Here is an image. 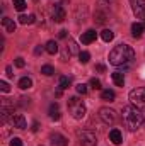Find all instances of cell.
Instances as JSON below:
<instances>
[{"mask_svg":"<svg viewBox=\"0 0 145 146\" xmlns=\"http://www.w3.org/2000/svg\"><path fill=\"white\" fill-rule=\"evenodd\" d=\"M19 22L21 24H24V26H28V24H34L36 22V15L34 14H29V15H19Z\"/></svg>","mask_w":145,"mask_h":146,"instance_id":"ac0fdd59","label":"cell"},{"mask_svg":"<svg viewBox=\"0 0 145 146\" xmlns=\"http://www.w3.org/2000/svg\"><path fill=\"white\" fill-rule=\"evenodd\" d=\"M12 3H14V9L19 10V12H22V10L28 7V3H26L24 0H12Z\"/></svg>","mask_w":145,"mask_h":146,"instance_id":"cb8c5ba5","label":"cell"},{"mask_svg":"<svg viewBox=\"0 0 145 146\" xmlns=\"http://www.w3.org/2000/svg\"><path fill=\"white\" fill-rule=\"evenodd\" d=\"M135 58V51L132 46L128 44H118L111 49L109 53V63L114 65V66H121V65H126L130 63L132 60Z\"/></svg>","mask_w":145,"mask_h":146,"instance_id":"6da1fadb","label":"cell"},{"mask_svg":"<svg viewBox=\"0 0 145 146\" xmlns=\"http://www.w3.org/2000/svg\"><path fill=\"white\" fill-rule=\"evenodd\" d=\"M31 87H33V80H31L29 76H24V78L19 80V88L28 90V88H31Z\"/></svg>","mask_w":145,"mask_h":146,"instance_id":"ffe728a7","label":"cell"},{"mask_svg":"<svg viewBox=\"0 0 145 146\" xmlns=\"http://www.w3.org/2000/svg\"><path fill=\"white\" fill-rule=\"evenodd\" d=\"M77 138H79V141H80L82 146H96L97 145V136L92 131H89V129H79L77 131Z\"/></svg>","mask_w":145,"mask_h":146,"instance_id":"5b68a950","label":"cell"},{"mask_svg":"<svg viewBox=\"0 0 145 146\" xmlns=\"http://www.w3.org/2000/svg\"><path fill=\"white\" fill-rule=\"evenodd\" d=\"M0 90L7 94V92H10V85H9L7 82H3V80H2V82H0Z\"/></svg>","mask_w":145,"mask_h":146,"instance_id":"f1b7e54d","label":"cell"},{"mask_svg":"<svg viewBox=\"0 0 145 146\" xmlns=\"http://www.w3.org/2000/svg\"><path fill=\"white\" fill-rule=\"evenodd\" d=\"M41 51H43V48H41V46H38V48H34V54H39Z\"/></svg>","mask_w":145,"mask_h":146,"instance_id":"836d02e7","label":"cell"},{"mask_svg":"<svg viewBox=\"0 0 145 146\" xmlns=\"http://www.w3.org/2000/svg\"><path fill=\"white\" fill-rule=\"evenodd\" d=\"M79 58H80V63H87L89 60H91V53H87V51H80L79 53Z\"/></svg>","mask_w":145,"mask_h":146,"instance_id":"484cf974","label":"cell"},{"mask_svg":"<svg viewBox=\"0 0 145 146\" xmlns=\"http://www.w3.org/2000/svg\"><path fill=\"white\" fill-rule=\"evenodd\" d=\"M65 17H67L65 9H63L60 3H56V5L53 7V21H55V22H63Z\"/></svg>","mask_w":145,"mask_h":146,"instance_id":"9c48e42d","label":"cell"},{"mask_svg":"<svg viewBox=\"0 0 145 146\" xmlns=\"http://www.w3.org/2000/svg\"><path fill=\"white\" fill-rule=\"evenodd\" d=\"M96 72L104 73V72H106V66H104V65H101V63H97V65H96Z\"/></svg>","mask_w":145,"mask_h":146,"instance_id":"1f68e13d","label":"cell"},{"mask_svg":"<svg viewBox=\"0 0 145 146\" xmlns=\"http://www.w3.org/2000/svg\"><path fill=\"white\" fill-rule=\"evenodd\" d=\"M24 65H26L24 58H15V66L17 68H24Z\"/></svg>","mask_w":145,"mask_h":146,"instance_id":"4dcf8cb0","label":"cell"},{"mask_svg":"<svg viewBox=\"0 0 145 146\" xmlns=\"http://www.w3.org/2000/svg\"><path fill=\"white\" fill-rule=\"evenodd\" d=\"M41 73H43L44 76H51V75L55 73V68H53L51 65H44V66H41Z\"/></svg>","mask_w":145,"mask_h":146,"instance_id":"d4e9b609","label":"cell"},{"mask_svg":"<svg viewBox=\"0 0 145 146\" xmlns=\"http://www.w3.org/2000/svg\"><path fill=\"white\" fill-rule=\"evenodd\" d=\"M80 41H82V44H91V42H94V41H96V31H94V29H87V31L82 34Z\"/></svg>","mask_w":145,"mask_h":146,"instance_id":"7c38bea8","label":"cell"},{"mask_svg":"<svg viewBox=\"0 0 145 146\" xmlns=\"http://www.w3.org/2000/svg\"><path fill=\"white\" fill-rule=\"evenodd\" d=\"M2 27H3L7 33H14V31H15V22H14L12 19H9V17H3V19H2Z\"/></svg>","mask_w":145,"mask_h":146,"instance_id":"5bb4252c","label":"cell"},{"mask_svg":"<svg viewBox=\"0 0 145 146\" xmlns=\"http://www.w3.org/2000/svg\"><path fill=\"white\" fill-rule=\"evenodd\" d=\"M68 53V56L70 54H77L79 53V48H77V42L73 41V39H68V46H67V51H65V54Z\"/></svg>","mask_w":145,"mask_h":146,"instance_id":"7402d4cb","label":"cell"},{"mask_svg":"<svg viewBox=\"0 0 145 146\" xmlns=\"http://www.w3.org/2000/svg\"><path fill=\"white\" fill-rule=\"evenodd\" d=\"M101 37H103L104 42H111V41L114 39V33H113L111 29H104V31L101 33Z\"/></svg>","mask_w":145,"mask_h":146,"instance_id":"603a6c76","label":"cell"},{"mask_svg":"<svg viewBox=\"0 0 145 146\" xmlns=\"http://www.w3.org/2000/svg\"><path fill=\"white\" fill-rule=\"evenodd\" d=\"M10 146H22V139L21 138H12L10 139Z\"/></svg>","mask_w":145,"mask_h":146,"instance_id":"f546056e","label":"cell"},{"mask_svg":"<svg viewBox=\"0 0 145 146\" xmlns=\"http://www.w3.org/2000/svg\"><path fill=\"white\" fill-rule=\"evenodd\" d=\"M44 49H46L50 54H56V53H58V44H56V41H48L46 46H44Z\"/></svg>","mask_w":145,"mask_h":146,"instance_id":"d6986e66","label":"cell"},{"mask_svg":"<svg viewBox=\"0 0 145 146\" xmlns=\"http://www.w3.org/2000/svg\"><path fill=\"white\" fill-rule=\"evenodd\" d=\"M75 90H77L79 94H82V95H84V94H87V85H84V83H79V85L75 87Z\"/></svg>","mask_w":145,"mask_h":146,"instance_id":"83f0119b","label":"cell"},{"mask_svg":"<svg viewBox=\"0 0 145 146\" xmlns=\"http://www.w3.org/2000/svg\"><path fill=\"white\" fill-rule=\"evenodd\" d=\"M72 85V78L70 76H60L58 78V88L60 90H67Z\"/></svg>","mask_w":145,"mask_h":146,"instance_id":"2e32d148","label":"cell"},{"mask_svg":"<svg viewBox=\"0 0 145 146\" xmlns=\"http://www.w3.org/2000/svg\"><path fill=\"white\" fill-rule=\"evenodd\" d=\"M60 37H67V31H60V34H58Z\"/></svg>","mask_w":145,"mask_h":146,"instance_id":"e575fe53","label":"cell"},{"mask_svg":"<svg viewBox=\"0 0 145 146\" xmlns=\"http://www.w3.org/2000/svg\"><path fill=\"white\" fill-rule=\"evenodd\" d=\"M99 117L104 124H114L116 122V112L109 107H103L99 109Z\"/></svg>","mask_w":145,"mask_h":146,"instance_id":"8992f818","label":"cell"},{"mask_svg":"<svg viewBox=\"0 0 145 146\" xmlns=\"http://www.w3.org/2000/svg\"><path fill=\"white\" fill-rule=\"evenodd\" d=\"M109 141L113 143V145H121L123 143V136H121V131L119 129H111L109 131Z\"/></svg>","mask_w":145,"mask_h":146,"instance_id":"8fae6325","label":"cell"},{"mask_svg":"<svg viewBox=\"0 0 145 146\" xmlns=\"http://www.w3.org/2000/svg\"><path fill=\"white\" fill-rule=\"evenodd\" d=\"M111 78H113V82H114L116 87H123V85H125V76H123L121 72H114L111 75Z\"/></svg>","mask_w":145,"mask_h":146,"instance_id":"e0dca14e","label":"cell"},{"mask_svg":"<svg viewBox=\"0 0 145 146\" xmlns=\"http://www.w3.org/2000/svg\"><path fill=\"white\" fill-rule=\"evenodd\" d=\"M91 87H92L94 90H101V80H97V78H91Z\"/></svg>","mask_w":145,"mask_h":146,"instance_id":"4316f807","label":"cell"},{"mask_svg":"<svg viewBox=\"0 0 145 146\" xmlns=\"http://www.w3.org/2000/svg\"><path fill=\"white\" fill-rule=\"evenodd\" d=\"M144 33H145V24L144 22H135V24H132V34H133V37H140Z\"/></svg>","mask_w":145,"mask_h":146,"instance_id":"4fadbf2b","label":"cell"},{"mask_svg":"<svg viewBox=\"0 0 145 146\" xmlns=\"http://www.w3.org/2000/svg\"><path fill=\"white\" fill-rule=\"evenodd\" d=\"M123 124L130 131H137L144 124V114H142V110H138L133 106L123 107Z\"/></svg>","mask_w":145,"mask_h":146,"instance_id":"7a4b0ae2","label":"cell"},{"mask_svg":"<svg viewBox=\"0 0 145 146\" xmlns=\"http://www.w3.org/2000/svg\"><path fill=\"white\" fill-rule=\"evenodd\" d=\"M101 99H103V100H109V102H113V100L116 99V94H114L113 90L106 88V90H103V92H101Z\"/></svg>","mask_w":145,"mask_h":146,"instance_id":"44dd1931","label":"cell"},{"mask_svg":"<svg viewBox=\"0 0 145 146\" xmlns=\"http://www.w3.org/2000/svg\"><path fill=\"white\" fill-rule=\"evenodd\" d=\"M130 102H132L133 107H137L138 110L145 112V87L133 88L130 92Z\"/></svg>","mask_w":145,"mask_h":146,"instance_id":"277c9868","label":"cell"},{"mask_svg":"<svg viewBox=\"0 0 145 146\" xmlns=\"http://www.w3.org/2000/svg\"><path fill=\"white\" fill-rule=\"evenodd\" d=\"M10 122H12V126L14 127H17V129H26V117L22 115V114H12L10 115Z\"/></svg>","mask_w":145,"mask_h":146,"instance_id":"ba28073f","label":"cell"},{"mask_svg":"<svg viewBox=\"0 0 145 146\" xmlns=\"http://www.w3.org/2000/svg\"><path fill=\"white\" fill-rule=\"evenodd\" d=\"M68 112L72 114L73 119L80 121V119H84L87 109H85V104L79 97H72V99H68Z\"/></svg>","mask_w":145,"mask_h":146,"instance_id":"3957f363","label":"cell"},{"mask_svg":"<svg viewBox=\"0 0 145 146\" xmlns=\"http://www.w3.org/2000/svg\"><path fill=\"white\" fill-rule=\"evenodd\" d=\"M132 10L138 19H145V0H130Z\"/></svg>","mask_w":145,"mask_h":146,"instance_id":"52a82bcc","label":"cell"},{"mask_svg":"<svg viewBox=\"0 0 145 146\" xmlns=\"http://www.w3.org/2000/svg\"><path fill=\"white\" fill-rule=\"evenodd\" d=\"M41 146H43V145H41Z\"/></svg>","mask_w":145,"mask_h":146,"instance_id":"d590c367","label":"cell"},{"mask_svg":"<svg viewBox=\"0 0 145 146\" xmlns=\"http://www.w3.org/2000/svg\"><path fill=\"white\" fill-rule=\"evenodd\" d=\"M5 72H7L9 76H12V75H14V73H12V66H7V68H5Z\"/></svg>","mask_w":145,"mask_h":146,"instance_id":"d6a6232c","label":"cell"},{"mask_svg":"<svg viewBox=\"0 0 145 146\" xmlns=\"http://www.w3.org/2000/svg\"><path fill=\"white\" fill-rule=\"evenodd\" d=\"M50 117H51L53 121H58V119L62 117V114H60V106H58L56 102H53V104L50 106Z\"/></svg>","mask_w":145,"mask_h":146,"instance_id":"9a60e30c","label":"cell"},{"mask_svg":"<svg viewBox=\"0 0 145 146\" xmlns=\"http://www.w3.org/2000/svg\"><path fill=\"white\" fill-rule=\"evenodd\" d=\"M50 143H51V146H67L68 145V139H67L63 134L55 133V134L50 136Z\"/></svg>","mask_w":145,"mask_h":146,"instance_id":"30bf717a","label":"cell"}]
</instances>
